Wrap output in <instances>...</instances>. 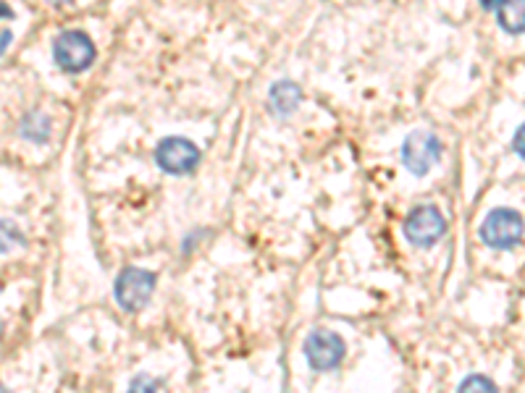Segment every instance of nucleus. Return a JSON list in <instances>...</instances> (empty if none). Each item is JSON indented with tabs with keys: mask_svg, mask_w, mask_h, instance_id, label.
I'll return each instance as SVG.
<instances>
[{
	"mask_svg": "<svg viewBox=\"0 0 525 393\" xmlns=\"http://www.w3.org/2000/svg\"><path fill=\"white\" fill-rule=\"evenodd\" d=\"M24 244H27L24 231L11 218H0V255H11V252L21 249Z\"/></svg>",
	"mask_w": 525,
	"mask_h": 393,
	"instance_id": "11",
	"label": "nucleus"
},
{
	"mask_svg": "<svg viewBox=\"0 0 525 393\" xmlns=\"http://www.w3.org/2000/svg\"><path fill=\"white\" fill-rule=\"evenodd\" d=\"M523 126H521V129H518V131H515V139H512V150H515V155L518 157H523L525 153H523Z\"/></svg>",
	"mask_w": 525,
	"mask_h": 393,
	"instance_id": "15",
	"label": "nucleus"
},
{
	"mask_svg": "<svg viewBox=\"0 0 525 393\" xmlns=\"http://www.w3.org/2000/svg\"><path fill=\"white\" fill-rule=\"evenodd\" d=\"M95 39L81 29H64L53 39V61L64 74H81L95 63Z\"/></svg>",
	"mask_w": 525,
	"mask_h": 393,
	"instance_id": "1",
	"label": "nucleus"
},
{
	"mask_svg": "<svg viewBox=\"0 0 525 393\" xmlns=\"http://www.w3.org/2000/svg\"><path fill=\"white\" fill-rule=\"evenodd\" d=\"M11 42H13V32L11 29H3L0 32V58L5 55V50L11 47Z\"/></svg>",
	"mask_w": 525,
	"mask_h": 393,
	"instance_id": "14",
	"label": "nucleus"
},
{
	"mask_svg": "<svg viewBox=\"0 0 525 393\" xmlns=\"http://www.w3.org/2000/svg\"><path fill=\"white\" fill-rule=\"evenodd\" d=\"M442 160V142L431 131H412L402 142V163L412 176H426Z\"/></svg>",
	"mask_w": 525,
	"mask_h": 393,
	"instance_id": "7",
	"label": "nucleus"
},
{
	"mask_svg": "<svg viewBox=\"0 0 525 393\" xmlns=\"http://www.w3.org/2000/svg\"><path fill=\"white\" fill-rule=\"evenodd\" d=\"M478 236L491 249H515L523 241V215L512 207H496L484 218Z\"/></svg>",
	"mask_w": 525,
	"mask_h": 393,
	"instance_id": "2",
	"label": "nucleus"
},
{
	"mask_svg": "<svg viewBox=\"0 0 525 393\" xmlns=\"http://www.w3.org/2000/svg\"><path fill=\"white\" fill-rule=\"evenodd\" d=\"M126 393H165V383L161 378H153L148 372H140L137 378H131L129 391Z\"/></svg>",
	"mask_w": 525,
	"mask_h": 393,
	"instance_id": "12",
	"label": "nucleus"
},
{
	"mask_svg": "<svg viewBox=\"0 0 525 393\" xmlns=\"http://www.w3.org/2000/svg\"><path fill=\"white\" fill-rule=\"evenodd\" d=\"M0 393H11V391H8V389H5V386L0 383Z\"/></svg>",
	"mask_w": 525,
	"mask_h": 393,
	"instance_id": "19",
	"label": "nucleus"
},
{
	"mask_svg": "<svg viewBox=\"0 0 525 393\" xmlns=\"http://www.w3.org/2000/svg\"><path fill=\"white\" fill-rule=\"evenodd\" d=\"M302 354L308 359V364L316 370V372H331L336 370L344 356H347V344L339 333L334 330H313L308 333L305 344H302Z\"/></svg>",
	"mask_w": 525,
	"mask_h": 393,
	"instance_id": "4",
	"label": "nucleus"
},
{
	"mask_svg": "<svg viewBox=\"0 0 525 393\" xmlns=\"http://www.w3.org/2000/svg\"><path fill=\"white\" fill-rule=\"evenodd\" d=\"M0 19H13V11H11V5L0 3Z\"/></svg>",
	"mask_w": 525,
	"mask_h": 393,
	"instance_id": "17",
	"label": "nucleus"
},
{
	"mask_svg": "<svg viewBox=\"0 0 525 393\" xmlns=\"http://www.w3.org/2000/svg\"><path fill=\"white\" fill-rule=\"evenodd\" d=\"M202 153L187 137H165L156 147V163L168 176H187L200 165Z\"/></svg>",
	"mask_w": 525,
	"mask_h": 393,
	"instance_id": "6",
	"label": "nucleus"
},
{
	"mask_svg": "<svg viewBox=\"0 0 525 393\" xmlns=\"http://www.w3.org/2000/svg\"><path fill=\"white\" fill-rule=\"evenodd\" d=\"M300 103H302V89H300V84L292 81V79H282V81H276V84L268 89V105H271V111L279 118L292 116V113L297 111Z\"/></svg>",
	"mask_w": 525,
	"mask_h": 393,
	"instance_id": "8",
	"label": "nucleus"
},
{
	"mask_svg": "<svg viewBox=\"0 0 525 393\" xmlns=\"http://www.w3.org/2000/svg\"><path fill=\"white\" fill-rule=\"evenodd\" d=\"M50 118L45 116L42 111H32V113H27L24 121H21V126H19V131H21V137L27 139V142H32V145H45L47 139H50Z\"/></svg>",
	"mask_w": 525,
	"mask_h": 393,
	"instance_id": "10",
	"label": "nucleus"
},
{
	"mask_svg": "<svg viewBox=\"0 0 525 393\" xmlns=\"http://www.w3.org/2000/svg\"><path fill=\"white\" fill-rule=\"evenodd\" d=\"M502 3H504V0H481V5H484L486 11H496Z\"/></svg>",
	"mask_w": 525,
	"mask_h": 393,
	"instance_id": "16",
	"label": "nucleus"
},
{
	"mask_svg": "<svg viewBox=\"0 0 525 393\" xmlns=\"http://www.w3.org/2000/svg\"><path fill=\"white\" fill-rule=\"evenodd\" d=\"M47 3H53V5H64V3H69V0H47Z\"/></svg>",
	"mask_w": 525,
	"mask_h": 393,
	"instance_id": "18",
	"label": "nucleus"
},
{
	"mask_svg": "<svg viewBox=\"0 0 525 393\" xmlns=\"http://www.w3.org/2000/svg\"><path fill=\"white\" fill-rule=\"evenodd\" d=\"M446 234V221L439 207L434 205H418L404 218V236L412 247L428 249Z\"/></svg>",
	"mask_w": 525,
	"mask_h": 393,
	"instance_id": "5",
	"label": "nucleus"
},
{
	"mask_svg": "<svg viewBox=\"0 0 525 393\" xmlns=\"http://www.w3.org/2000/svg\"><path fill=\"white\" fill-rule=\"evenodd\" d=\"M496 21L507 35H523L525 0H504L496 8Z\"/></svg>",
	"mask_w": 525,
	"mask_h": 393,
	"instance_id": "9",
	"label": "nucleus"
},
{
	"mask_svg": "<svg viewBox=\"0 0 525 393\" xmlns=\"http://www.w3.org/2000/svg\"><path fill=\"white\" fill-rule=\"evenodd\" d=\"M0 333H3V322H0Z\"/></svg>",
	"mask_w": 525,
	"mask_h": 393,
	"instance_id": "20",
	"label": "nucleus"
},
{
	"mask_svg": "<svg viewBox=\"0 0 525 393\" xmlns=\"http://www.w3.org/2000/svg\"><path fill=\"white\" fill-rule=\"evenodd\" d=\"M457 393H499V389L494 386V380L488 375H468L457 386Z\"/></svg>",
	"mask_w": 525,
	"mask_h": 393,
	"instance_id": "13",
	"label": "nucleus"
},
{
	"mask_svg": "<svg viewBox=\"0 0 525 393\" xmlns=\"http://www.w3.org/2000/svg\"><path fill=\"white\" fill-rule=\"evenodd\" d=\"M156 273L145 268H123L114 283V299L123 313H140L156 291Z\"/></svg>",
	"mask_w": 525,
	"mask_h": 393,
	"instance_id": "3",
	"label": "nucleus"
}]
</instances>
